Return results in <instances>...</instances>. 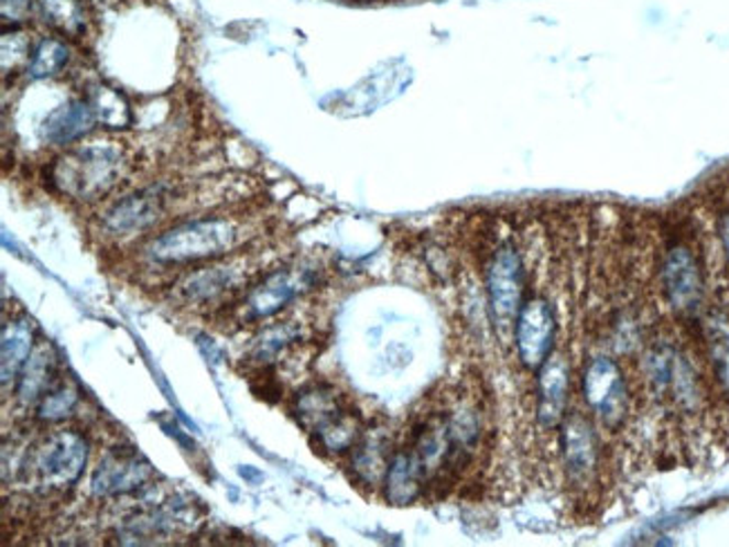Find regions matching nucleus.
Segmentation results:
<instances>
[{
  "label": "nucleus",
  "instance_id": "obj_7",
  "mask_svg": "<svg viewBox=\"0 0 729 547\" xmlns=\"http://www.w3.org/2000/svg\"><path fill=\"white\" fill-rule=\"evenodd\" d=\"M579 395L586 413L606 431H616L627 422L631 391L613 354H592L586 359L579 375Z\"/></svg>",
  "mask_w": 729,
  "mask_h": 547
},
{
  "label": "nucleus",
  "instance_id": "obj_21",
  "mask_svg": "<svg viewBox=\"0 0 729 547\" xmlns=\"http://www.w3.org/2000/svg\"><path fill=\"white\" fill-rule=\"evenodd\" d=\"M79 402L81 389L77 386V382L61 375L58 382L34 406V417L43 424H58L77 411Z\"/></svg>",
  "mask_w": 729,
  "mask_h": 547
},
{
  "label": "nucleus",
  "instance_id": "obj_14",
  "mask_svg": "<svg viewBox=\"0 0 729 547\" xmlns=\"http://www.w3.org/2000/svg\"><path fill=\"white\" fill-rule=\"evenodd\" d=\"M168 194L162 185L138 189L101 214V231L110 238H131L151 229L166 211Z\"/></svg>",
  "mask_w": 729,
  "mask_h": 547
},
{
  "label": "nucleus",
  "instance_id": "obj_22",
  "mask_svg": "<svg viewBox=\"0 0 729 547\" xmlns=\"http://www.w3.org/2000/svg\"><path fill=\"white\" fill-rule=\"evenodd\" d=\"M36 8L45 25L54 32L79 39L86 34V10L81 0H36Z\"/></svg>",
  "mask_w": 729,
  "mask_h": 547
},
{
  "label": "nucleus",
  "instance_id": "obj_24",
  "mask_svg": "<svg viewBox=\"0 0 729 547\" xmlns=\"http://www.w3.org/2000/svg\"><path fill=\"white\" fill-rule=\"evenodd\" d=\"M70 61V50L61 39H43L32 50L30 64H28V77L30 79H52L64 73Z\"/></svg>",
  "mask_w": 729,
  "mask_h": 547
},
{
  "label": "nucleus",
  "instance_id": "obj_16",
  "mask_svg": "<svg viewBox=\"0 0 729 547\" xmlns=\"http://www.w3.org/2000/svg\"><path fill=\"white\" fill-rule=\"evenodd\" d=\"M352 402L328 382L306 384L292 397V415L298 427L311 438L322 431L328 422L341 415Z\"/></svg>",
  "mask_w": 729,
  "mask_h": 547
},
{
  "label": "nucleus",
  "instance_id": "obj_23",
  "mask_svg": "<svg viewBox=\"0 0 729 547\" xmlns=\"http://www.w3.org/2000/svg\"><path fill=\"white\" fill-rule=\"evenodd\" d=\"M707 352L714 378L729 395V317L711 315L707 321Z\"/></svg>",
  "mask_w": 729,
  "mask_h": 547
},
{
  "label": "nucleus",
  "instance_id": "obj_4",
  "mask_svg": "<svg viewBox=\"0 0 729 547\" xmlns=\"http://www.w3.org/2000/svg\"><path fill=\"white\" fill-rule=\"evenodd\" d=\"M319 270L308 263H292L261 276L259 283H252L250 289L242 292L240 298L229 303V321L236 326H252L276 317L283 308L301 294L317 287Z\"/></svg>",
  "mask_w": 729,
  "mask_h": 547
},
{
  "label": "nucleus",
  "instance_id": "obj_2",
  "mask_svg": "<svg viewBox=\"0 0 729 547\" xmlns=\"http://www.w3.org/2000/svg\"><path fill=\"white\" fill-rule=\"evenodd\" d=\"M127 151L117 142H90L61 153L47 168V179L56 194L77 203L106 198L124 177Z\"/></svg>",
  "mask_w": 729,
  "mask_h": 547
},
{
  "label": "nucleus",
  "instance_id": "obj_20",
  "mask_svg": "<svg viewBox=\"0 0 729 547\" xmlns=\"http://www.w3.org/2000/svg\"><path fill=\"white\" fill-rule=\"evenodd\" d=\"M86 99L97 117V124H101V129H106V131L131 129V124H133L131 103L117 88L97 81V84L88 86Z\"/></svg>",
  "mask_w": 729,
  "mask_h": 547
},
{
  "label": "nucleus",
  "instance_id": "obj_25",
  "mask_svg": "<svg viewBox=\"0 0 729 547\" xmlns=\"http://www.w3.org/2000/svg\"><path fill=\"white\" fill-rule=\"evenodd\" d=\"M32 8V0H3V23H21L25 21Z\"/></svg>",
  "mask_w": 729,
  "mask_h": 547
},
{
  "label": "nucleus",
  "instance_id": "obj_13",
  "mask_svg": "<svg viewBox=\"0 0 729 547\" xmlns=\"http://www.w3.org/2000/svg\"><path fill=\"white\" fill-rule=\"evenodd\" d=\"M660 285L672 310L683 317L700 313L705 300V278L696 254L687 245L666 250L660 267Z\"/></svg>",
  "mask_w": 729,
  "mask_h": 547
},
{
  "label": "nucleus",
  "instance_id": "obj_3",
  "mask_svg": "<svg viewBox=\"0 0 729 547\" xmlns=\"http://www.w3.org/2000/svg\"><path fill=\"white\" fill-rule=\"evenodd\" d=\"M240 240L242 227L231 218H192L151 238L144 248V256L162 267L198 265L225 259L240 245Z\"/></svg>",
  "mask_w": 729,
  "mask_h": 547
},
{
  "label": "nucleus",
  "instance_id": "obj_6",
  "mask_svg": "<svg viewBox=\"0 0 729 547\" xmlns=\"http://www.w3.org/2000/svg\"><path fill=\"white\" fill-rule=\"evenodd\" d=\"M485 292H488L492 326L499 339L508 343L512 341L514 324L527 294L525 263L514 240L501 242L485 265Z\"/></svg>",
  "mask_w": 729,
  "mask_h": 547
},
{
  "label": "nucleus",
  "instance_id": "obj_9",
  "mask_svg": "<svg viewBox=\"0 0 729 547\" xmlns=\"http://www.w3.org/2000/svg\"><path fill=\"white\" fill-rule=\"evenodd\" d=\"M200 525V510L192 499H171L160 505L144 507L117 529L119 543L142 545L160 543L162 538H173L179 534L194 532Z\"/></svg>",
  "mask_w": 729,
  "mask_h": 547
},
{
  "label": "nucleus",
  "instance_id": "obj_18",
  "mask_svg": "<svg viewBox=\"0 0 729 547\" xmlns=\"http://www.w3.org/2000/svg\"><path fill=\"white\" fill-rule=\"evenodd\" d=\"M58 378L61 371H58L56 350L50 341L43 339L36 343L30 359L25 361L19 382L14 386V395L25 408L36 406L39 400L58 382Z\"/></svg>",
  "mask_w": 729,
  "mask_h": 547
},
{
  "label": "nucleus",
  "instance_id": "obj_11",
  "mask_svg": "<svg viewBox=\"0 0 729 547\" xmlns=\"http://www.w3.org/2000/svg\"><path fill=\"white\" fill-rule=\"evenodd\" d=\"M153 480L155 471L146 458L131 447H117L108 449L97 462L90 478V492L99 501L124 499L149 490Z\"/></svg>",
  "mask_w": 729,
  "mask_h": 547
},
{
  "label": "nucleus",
  "instance_id": "obj_5",
  "mask_svg": "<svg viewBox=\"0 0 729 547\" xmlns=\"http://www.w3.org/2000/svg\"><path fill=\"white\" fill-rule=\"evenodd\" d=\"M557 447L559 467L570 492L575 496L595 494L603 467L597 422L577 406H570L557 431Z\"/></svg>",
  "mask_w": 729,
  "mask_h": 547
},
{
  "label": "nucleus",
  "instance_id": "obj_8",
  "mask_svg": "<svg viewBox=\"0 0 729 547\" xmlns=\"http://www.w3.org/2000/svg\"><path fill=\"white\" fill-rule=\"evenodd\" d=\"M512 341L521 367L532 373H536L541 363L557 350V310L548 296L527 289L514 324Z\"/></svg>",
  "mask_w": 729,
  "mask_h": 547
},
{
  "label": "nucleus",
  "instance_id": "obj_17",
  "mask_svg": "<svg viewBox=\"0 0 729 547\" xmlns=\"http://www.w3.org/2000/svg\"><path fill=\"white\" fill-rule=\"evenodd\" d=\"M97 124V117L86 97L56 106L43 121L41 138L52 146H70L86 138Z\"/></svg>",
  "mask_w": 729,
  "mask_h": 547
},
{
  "label": "nucleus",
  "instance_id": "obj_1",
  "mask_svg": "<svg viewBox=\"0 0 729 547\" xmlns=\"http://www.w3.org/2000/svg\"><path fill=\"white\" fill-rule=\"evenodd\" d=\"M88 440L73 429H54L36 438L14 460L12 480L39 499L66 496L86 471Z\"/></svg>",
  "mask_w": 729,
  "mask_h": 547
},
{
  "label": "nucleus",
  "instance_id": "obj_10",
  "mask_svg": "<svg viewBox=\"0 0 729 547\" xmlns=\"http://www.w3.org/2000/svg\"><path fill=\"white\" fill-rule=\"evenodd\" d=\"M248 276L250 270L246 259H216L203 267H194L192 272L182 274L173 285V294L182 306H214L216 300L227 298V294L236 296L238 292H246V287L240 285L248 283Z\"/></svg>",
  "mask_w": 729,
  "mask_h": 547
},
{
  "label": "nucleus",
  "instance_id": "obj_15",
  "mask_svg": "<svg viewBox=\"0 0 729 547\" xmlns=\"http://www.w3.org/2000/svg\"><path fill=\"white\" fill-rule=\"evenodd\" d=\"M395 445L398 442L387 427H382V424H369L361 440L346 456L348 475L355 488L382 492V484H384Z\"/></svg>",
  "mask_w": 729,
  "mask_h": 547
},
{
  "label": "nucleus",
  "instance_id": "obj_26",
  "mask_svg": "<svg viewBox=\"0 0 729 547\" xmlns=\"http://www.w3.org/2000/svg\"><path fill=\"white\" fill-rule=\"evenodd\" d=\"M720 242H722V252L729 261V214L720 220Z\"/></svg>",
  "mask_w": 729,
  "mask_h": 547
},
{
  "label": "nucleus",
  "instance_id": "obj_12",
  "mask_svg": "<svg viewBox=\"0 0 729 547\" xmlns=\"http://www.w3.org/2000/svg\"><path fill=\"white\" fill-rule=\"evenodd\" d=\"M534 417L541 431H559L573 406V363L566 352L555 350L536 371Z\"/></svg>",
  "mask_w": 729,
  "mask_h": 547
},
{
  "label": "nucleus",
  "instance_id": "obj_19",
  "mask_svg": "<svg viewBox=\"0 0 729 547\" xmlns=\"http://www.w3.org/2000/svg\"><path fill=\"white\" fill-rule=\"evenodd\" d=\"M34 341V326L28 317H12L3 324V343H0V371H3V391L14 389L19 375L30 359Z\"/></svg>",
  "mask_w": 729,
  "mask_h": 547
}]
</instances>
